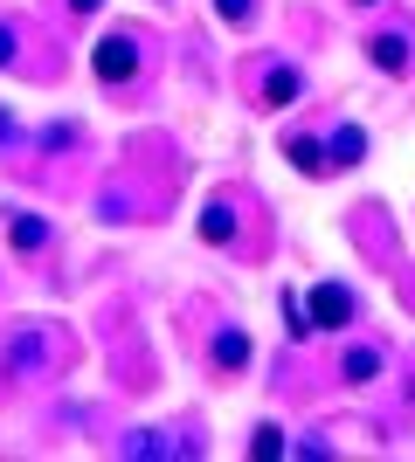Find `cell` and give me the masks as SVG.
<instances>
[{"label":"cell","instance_id":"6da1fadb","mask_svg":"<svg viewBox=\"0 0 415 462\" xmlns=\"http://www.w3.org/2000/svg\"><path fill=\"white\" fill-rule=\"evenodd\" d=\"M90 69H98L104 83H125V77L138 69V49H132L125 35H111V42H98V56H90Z\"/></svg>","mask_w":415,"mask_h":462},{"label":"cell","instance_id":"7a4b0ae2","mask_svg":"<svg viewBox=\"0 0 415 462\" xmlns=\"http://www.w3.org/2000/svg\"><path fill=\"white\" fill-rule=\"evenodd\" d=\"M305 318H312V331H318V325H346V318H354V297H346L339 283H318V290H312V310H305Z\"/></svg>","mask_w":415,"mask_h":462},{"label":"cell","instance_id":"3957f363","mask_svg":"<svg viewBox=\"0 0 415 462\" xmlns=\"http://www.w3.org/2000/svg\"><path fill=\"white\" fill-rule=\"evenodd\" d=\"M367 49H374V69H388V77H395V69H409V42H401V35H374Z\"/></svg>","mask_w":415,"mask_h":462},{"label":"cell","instance_id":"277c9868","mask_svg":"<svg viewBox=\"0 0 415 462\" xmlns=\"http://www.w3.org/2000/svg\"><path fill=\"white\" fill-rule=\"evenodd\" d=\"M7 242H14V249H42V242H49V221H35V214H14V221H7Z\"/></svg>","mask_w":415,"mask_h":462},{"label":"cell","instance_id":"5b68a950","mask_svg":"<svg viewBox=\"0 0 415 462\" xmlns=\"http://www.w3.org/2000/svg\"><path fill=\"white\" fill-rule=\"evenodd\" d=\"M291 166H297V173H325V166H333V152H325V145H312V138H291Z\"/></svg>","mask_w":415,"mask_h":462},{"label":"cell","instance_id":"8992f818","mask_svg":"<svg viewBox=\"0 0 415 462\" xmlns=\"http://www.w3.org/2000/svg\"><path fill=\"white\" fill-rule=\"evenodd\" d=\"M263 104H277V111L297 104V69H270V77H263Z\"/></svg>","mask_w":415,"mask_h":462},{"label":"cell","instance_id":"52a82bcc","mask_svg":"<svg viewBox=\"0 0 415 462\" xmlns=\"http://www.w3.org/2000/svg\"><path fill=\"white\" fill-rule=\"evenodd\" d=\"M215 366H229V373L250 366V338H242V331H222L215 338Z\"/></svg>","mask_w":415,"mask_h":462},{"label":"cell","instance_id":"ba28073f","mask_svg":"<svg viewBox=\"0 0 415 462\" xmlns=\"http://www.w3.org/2000/svg\"><path fill=\"white\" fill-rule=\"evenodd\" d=\"M360 152H367V132H360V125H339V132H333V159H346V166H354Z\"/></svg>","mask_w":415,"mask_h":462},{"label":"cell","instance_id":"9c48e42d","mask_svg":"<svg viewBox=\"0 0 415 462\" xmlns=\"http://www.w3.org/2000/svg\"><path fill=\"white\" fill-rule=\"evenodd\" d=\"M229 235H236L229 208H208V214H201V242H229Z\"/></svg>","mask_w":415,"mask_h":462},{"label":"cell","instance_id":"30bf717a","mask_svg":"<svg viewBox=\"0 0 415 462\" xmlns=\"http://www.w3.org/2000/svg\"><path fill=\"white\" fill-rule=\"evenodd\" d=\"M374 373H381V352H367V346L346 352V380H374Z\"/></svg>","mask_w":415,"mask_h":462},{"label":"cell","instance_id":"8fae6325","mask_svg":"<svg viewBox=\"0 0 415 462\" xmlns=\"http://www.w3.org/2000/svg\"><path fill=\"white\" fill-rule=\"evenodd\" d=\"M250 448H257L263 462H277V456H284V428H257V442H250Z\"/></svg>","mask_w":415,"mask_h":462},{"label":"cell","instance_id":"7c38bea8","mask_svg":"<svg viewBox=\"0 0 415 462\" xmlns=\"http://www.w3.org/2000/svg\"><path fill=\"white\" fill-rule=\"evenodd\" d=\"M35 359H42V338H35V331H28V338H21V346H14V366H35Z\"/></svg>","mask_w":415,"mask_h":462},{"label":"cell","instance_id":"4fadbf2b","mask_svg":"<svg viewBox=\"0 0 415 462\" xmlns=\"http://www.w3.org/2000/svg\"><path fill=\"white\" fill-rule=\"evenodd\" d=\"M222 7V21H250V0H215Z\"/></svg>","mask_w":415,"mask_h":462},{"label":"cell","instance_id":"5bb4252c","mask_svg":"<svg viewBox=\"0 0 415 462\" xmlns=\"http://www.w3.org/2000/svg\"><path fill=\"white\" fill-rule=\"evenodd\" d=\"M7 62H14V35H7V28H0V69H7Z\"/></svg>","mask_w":415,"mask_h":462},{"label":"cell","instance_id":"9a60e30c","mask_svg":"<svg viewBox=\"0 0 415 462\" xmlns=\"http://www.w3.org/2000/svg\"><path fill=\"white\" fill-rule=\"evenodd\" d=\"M70 7H77V14H90V7H98V0H70Z\"/></svg>","mask_w":415,"mask_h":462}]
</instances>
